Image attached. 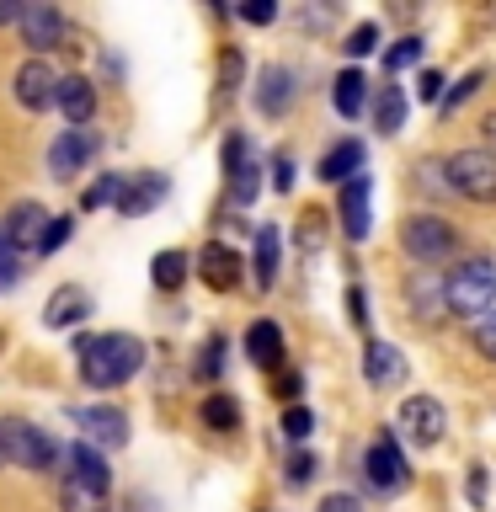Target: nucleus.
Masks as SVG:
<instances>
[{"label": "nucleus", "mask_w": 496, "mask_h": 512, "mask_svg": "<svg viewBox=\"0 0 496 512\" xmlns=\"http://www.w3.org/2000/svg\"><path fill=\"white\" fill-rule=\"evenodd\" d=\"M16 27H22V43L32 48V59H43L48 48L64 43V16H59L54 6H22Z\"/></svg>", "instance_id": "9"}, {"label": "nucleus", "mask_w": 496, "mask_h": 512, "mask_svg": "<svg viewBox=\"0 0 496 512\" xmlns=\"http://www.w3.org/2000/svg\"><path fill=\"white\" fill-rule=\"evenodd\" d=\"M54 96H59V75H54L48 59H27L22 70H16V102H22L27 112H43Z\"/></svg>", "instance_id": "11"}, {"label": "nucleus", "mask_w": 496, "mask_h": 512, "mask_svg": "<svg viewBox=\"0 0 496 512\" xmlns=\"http://www.w3.org/2000/svg\"><path fill=\"white\" fill-rule=\"evenodd\" d=\"M86 315H91V299L80 294V288H59V294L48 299V310H43L48 326H75V320H86Z\"/></svg>", "instance_id": "25"}, {"label": "nucleus", "mask_w": 496, "mask_h": 512, "mask_svg": "<svg viewBox=\"0 0 496 512\" xmlns=\"http://www.w3.org/2000/svg\"><path fill=\"white\" fill-rule=\"evenodd\" d=\"M64 240H70V219H48V230H43V240H38V256L59 251Z\"/></svg>", "instance_id": "39"}, {"label": "nucleus", "mask_w": 496, "mask_h": 512, "mask_svg": "<svg viewBox=\"0 0 496 512\" xmlns=\"http://www.w3.org/2000/svg\"><path fill=\"white\" fill-rule=\"evenodd\" d=\"M310 475H315V459H310V454H294V459H288V486H310Z\"/></svg>", "instance_id": "42"}, {"label": "nucleus", "mask_w": 496, "mask_h": 512, "mask_svg": "<svg viewBox=\"0 0 496 512\" xmlns=\"http://www.w3.org/2000/svg\"><path fill=\"white\" fill-rule=\"evenodd\" d=\"M320 512H363V502H358V496H347V491H336V496L320 502Z\"/></svg>", "instance_id": "45"}, {"label": "nucleus", "mask_w": 496, "mask_h": 512, "mask_svg": "<svg viewBox=\"0 0 496 512\" xmlns=\"http://www.w3.org/2000/svg\"><path fill=\"white\" fill-rule=\"evenodd\" d=\"M400 246H406L411 262L438 267V262H454L459 230L448 219H438V214H416V219H406V230H400Z\"/></svg>", "instance_id": "5"}, {"label": "nucleus", "mask_w": 496, "mask_h": 512, "mask_svg": "<svg viewBox=\"0 0 496 512\" xmlns=\"http://www.w3.org/2000/svg\"><path fill=\"white\" fill-rule=\"evenodd\" d=\"M480 86H486V70H470V75H464V80H454V86L443 91V102H438V112H443V118H448V112H459V107L470 102V96H475Z\"/></svg>", "instance_id": "30"}, {"label": "nucleus", "mask_w": 496, "mask_h": 512, "mask_svg": "<svg viewBox=\"0 0 496 512\" xmlns=\"http://www.w3.org/2000/svg\"><path fill=\"white\" fill-rule=\"evenodd\" d=\"M16 16H22V6H16V0H6V6H0V22H16Z\"/></svg>", "instance_id": "50"}, {"label": "nucleus", "mask_w": 496, "mask_h": 512, "mask_svg": "<svg viewBox=\"0 0 496 512\" xmlns=\"http://www.w3.org/2000/svg\"><path fill=\"white\" fill-rule=\"evenodd\" d=\"M160 198H166V176H160V171H144L139 182H123L118 208H123V214H150Z\"/></svg>", "instance_id": "22"}, {"label": "nucleus", "mask_w": 496, "mask_h": 512, "mask_svg": "<svg viewBox=\"0 0 496 512\" xmlns=\"http://www.w3.org/2000/svg\"><path fill=\"white\" fill-rule=\"evenodd\" d=\"M470 496H475V502L486 496V475H480V470H470Z\"/></svg>", "instance_id": "49"}, {"label": "nucleus", "mask_w": 496, "mask_h": 512, "mask_svg": "<svg viewBox=\"0 0 496 512\" xmlns=\"http://www.w3.org/2000/svg\"><path fill=\"white\" fill-rule=\"evenodd\" d=\"M75 358H80V379L91 390H118L139 374L144 363V342L139 336H123V331H107V336H75Z\"/></svg>", "instance_id": "1"}, {"label": "nucleus", "mask_w": 496, "mask_h": 512, "mask_svg": "<svg viewBox=\"0 0 496 512\" xmlns=\"http://www.w3.org/2000/svg\"><path fill=\"white\" fill-rule=\"evenodd\" d=\"M400 123H406V91H400V86H379V96H374V128H379V134H400Z\"/></svg>", "instance_id": "26"}, {"label": "nucleus", "mask_w": 496, "mask_h": 512, "mask_svg": "<svg viewBox=\"0 0 496 512\" xmlns=\"http://www.w3.org/2000/svg\"><path fill=\"white\" fill-rule=\"evenodd\" d=\"M59 507L64 512H107V496H96L86 486H75V480H64V486H59Z\"/></svg>", "instance_id": "31"}, {"label": "nucleus", "mask_w": 496, "mask_h": 512, "mask_svg": "<svg viewBox=\"0 0 496 512\" xmlns=\"http://www.w3.org/2000/svg\"><path fill=\"white\" fill-rule=\"evenodd\" d=\"M240 16H246L251 27H267L272 16H278V6H272V0H246V6H240Z\"/></svg>", "instance_id": "40"}, {"label": "nucleus", "mask_w": 496, "mask_h": 512, "mask_svg": "<svg viewBox=\"0 0 496 512\" xmlns=\"http://www.w3.org/2000/svg\"><path fill=\"white\" fill-rule=\"evenodd\" d=\"M299 390H304V379H299V374H283V379H278V395H283V400H294Z\"/></svg>", "instance_id": "47"}, {"label": "nucleus", "mask_w": 496, "mask_h": 512, "mask_svg": "<svg viewBox=\"0 0 496 512\" xmlns=\"http://www.w3.org/2000/svg\"><path fill=\"white\" fill-rule=\"evenodd\" d=\"M288 102H294V70L267 64V70H262V86H256V107H262L267 118H283Z\"/></svg>", "instance_id": "19"}, {"label": "nucleus", "mask_w": 496, "mask_h": 512, "mask_svg": "<svg viewBox=\"0 0 496 512\" xmlns=\"http://www.w3.org/2000/svg\"><path fill=\"white\" fill-rule=\"evenodd\" d=\"M352 176H363V144L358 139H342V144H331L326 155H320V182H352Z\"/></svg>", "instance_id": "21"}, {"label": "nucleus", "mask_w": 496, "mask_h": 512, "mask_svg": "<svg viewBox=\"0 0 496 512\" xmlns=\"http://www.w3.org/2000/svg\"><path fill=\"white\" fill-rule=\"evenodd\" d=\"M470 342H475V352H480L486 363H496V310H486V315L470 326Z\"/></svg>", "instance_id": "32"}, {"label": "nucleus", "mask_w": 496, "mask_h": 512, "mask_svg": "<svg viewBox=\"0 0 496 512\" xmlns=\"http://www.w3.org/2000/svg\"><path fill=\"white\" fill-rule=\"evenodd\" d=\"M64 459H70V475H64V480H75V486H86V491H96V496H107V491H112V470H107L102 448L75 443Z\"/></svg>", "instance_id": "14"}, {"label": "nucleus", "mask_w": 496, "mask_h": 512, "mask_svg": "<svg viewBox=\"0 0 496 512\" xmlns=\"http://www.w3.org/2000/svg\"><path fill=\"white\" fill-rule=\"evenodd\" d=\"M16 278H22V256L11 251V240L0 235V288H11Z\"/></svg>", "instance_id": "38"}, {"label": "nucleus", "mask_w": 496, "mask_h": 512, "mask_svg": "<svg viewBox=\"0 0 496 512\" xmlns=\"http://www.w3.org/2000/svg\"><path fill=\"white\" fill-rule=\"evenodd\" d=\"M118 192H123V182H118V176H102L96 187H86V192H80V208H86V214H96L102 203H118Z\"/></svg>", "instance_id": "33"}, {"label": "nucleus", "mask_w": 496, "mask_h": 512, "mask_svg": "<svg viewBox=\"0 0 496 512\" xmlns=\"http://www.w3.org/2000/svg\"><path fill=\"white\" fill-rule=\"evenodd\" d=\"M240 75H246V59H240V48H224L219 54V96H230L240 86Z\"/></svg>", "instance_id": "34"}, {"label": "nucleus", "mask_w": 496, "mask_h": 512, "mask_svg": "<svg viewBox=\"0 0 496 512\" xmlns=\"http://www.w3.org/2000/svg\"><path fill=\"white\" fill-rule=\"evenodd\" d=\"M0 464H6V454H0Z\"/></svg>", "instance_id": "51"}, {"label": "nucleus", "mask_w": 496, "mask_h": 512, "mask_svg": "<svg viewBox=\"0 0 496 512\" xmlns=\"http://www.w3.org/2000/svg\"><path fill=\"white\" fill-rule=\"evenodd\" d=\"M272 187H278V192H288V187H294V160H288V155H278V160H272Z\"/></svg>", "instance_id": "44"}, {"label": "nucleus", "mask_w": 496, "mask_h": 512, "mask_svg": "<svg viewBox=\"0 0 496 512\" xmlns=\"http://www.w3.org/2000/svg\"><path fill=\"white\" fill-rule=\"evenodd\" d=\"M363 374H368V384L390 390V384L406 379V358H400L395 342H368V352H363Z\"/></svg>", "instance_id": "17"}, {"label": "nucleus", "mask_w": 496, "mask_h": 512, "mask_svg": "<svg viewBox=\"0 0 496 512\" xmlns=\"http://www.w3.org/2000/svg\"><path fill=\"white\" fill-rule=\"evenodd\" d=\"M224 368V336H214V342H208V352H203V363H198V374L203 379H214Z\"/></svg>", "instance_id": "41"}, {"label": "nucleus", "mask_w": 496, "mask_h": 512, "mask_svg": "<svg viewBox=\"0 0 496 512\" xmlns=\"http://www.w3.org/2000/svg\"><path fill=\"white\" fill-rule=\"evenodd\" d=\"M310 432H315V416H310V406H288V411H283V438L304 443Z\"/></svg>", "instance_id": "35"}, {"label": "nucleus", "mask_w": 496, "mask_h": 512, "mask_svg": "<svg viewBox=\"0 0 496 512\" xmlns=\"http://www.w3.org/2000/svg\"><path fill=\"white\" fill-rule=\"evenodd\" d=\"M203 427L235 432V427H240V406H235L230 395H208V400H203Z\"/></svg>", "instance_id": "29"}, {"label": "nucleus", "mask_w": 496, "mask_h": 512, "mask_svg": "<svg viewBox=\"0 0 496 512\" xmlns=\"http://www.w3.org/2000/svg\"><path fill=\"white\" fill-rule=\"evenodd\" d=\"M224 176H230V198L235 203H251L256 198V160H251V144L230 134L224 139Z\"/></svg>", "instance_id": "12"}, {"label": "nucleus", "mask_w": 496, "mask_h": 512, "mask_svg": "<svg viewBox=\"0 0 496 512\" xmlns=\"http://www.w3.org/2000/svg\"><path fill=\"white\" fill-rule=\"evenodd\" d=\"M331 102H336V112L342 118H358V112L368 107V80H363V70H342L331 80Z\"/></svg>", "instance_id": "23"}, {"label": "nucleus", "mask_w": 496, "mask_h": 512, "mask_svg": "<svg viewBox=\"0 0 496 512\" xmlns=\"http://www.w3.org/2000/svg\"><path fill=\"white\" fill-rule=\"evenodd\" d=\"M416 59H422V38H400L390 54H384V64H390V70H411Z\"/></svg>", "instance_id": "37"}, {"label": "nucleus", "mask_w": 496, "mask_h": 512, "mask_svg": "<svg viewBox=\"0 0 496 512\" xmlns=\"http://www.w3.org/2000/svg\"><path fill=\"white\" fill-rule=\"evenodd\" d=\"M342 48H347V59H363V54H374V48H379V27H374V22L352 27V38H347Z\"/></svg>", "instance_id": "36"}, {"label": "nucleus", "mask_w": 496, "mask_h": 512, "mask_svg": "<svg viewBox=\"0 0 496 512\" xmlns=\"http://www.w3.org/2000/svg\"><path fill=\"white\" fill-rule=\"evenodd\" d=\"M443 310L470 315V320L496 310V262L491 256H464V262L448 272L443 278Z\"/></svg>", "instance_id": "2"}, {"label": "nucleus", "mask_w": 496, "mask_h": 512, "mask_svg": "<svg viewBox=\"0 0 496 512\" xmlns=\"http://www.w3.org/2000/svg\"><path fill=\"white\" fill-rule=\"evenodd\" d=\"M54 107H59L75 128H80V123H91V112H96V91H91V80H86V75H59V96H54Z\"/></svg>", "instance_id": "18"}, {"label": "nucleus", "mask_w": 496, "mask_h": 512, "mask_svg": "<svg viewBox=\"0 0 496 512\" xmlns=\"http://www.w3.org/2000/svg\"><path fill=\"white\" fill-rule=\"evenodd\" d=\"M368 203H374L368 176H352V182H342V235H347V240H368V224H374Z\"/></svg>", "instance_id": "13"}, {"label": "nucleus", "mask_w": 496, "mask_h": 512, "mask_svg": "<svg viewBox=\"0 0 496 512\" xmlns=\"http://www.w3.org/2000/svg\"><path fill=\"white\" fill-rule=\"evenodd\" d=\"M246 358L256 368H278L283 363V326L278 320H251L246 331Z\"/></svg>", "instance_id": "20"}, {"label": "nucleus", "mask_w": 496, "mask_h": 512, "mask_svg": "<svg viewBox=\"0 0 496 512\" xmlns=\"http://www.w3.org/2000/svg\"><path fill=\"white\" fill-rule=\"evenodd\" d=\"M416 96H422V102H443V75H438V70H422V80H416Z\"/></svg>", "instance_id": "43"}, {"label": "nucleus", "mask_w": 496, "mask_h": 512, "mask_svg": "<svg viewBox=\"0 0 496 512\" xmlns=\"http://www.w3.org/2000/svg\"><path fill=\"white\" fill-rule=\"evenodd\" d=\"M43 230H48V208H38V203H16L11 214L0 219V235L11 240V251H16V256H38Z\"/></svg>", "instance_id": "7"}, {"label": "nucleus", "mask_w": 496, "mask_h": 512, "mask_svg": "<svg viewBox=\"0 0 496 512\" xmlns=\"http://www.w3.org/2000/svg\"><path fill=\"white\" fill-rule=\"evenodd\" d=\"M251 272H256V288H272V283H278V230H272V224H262V230H256Z\"/></svg>", "instance_id": "24"}, {"label": "nucleus", "mask_w": 496, "mask_h": 512, "mask_svg": "<svg viewBox=\"0 0 496 512\" xmlns=\"http://www.w3.org/2000/svg\"><path fill=\"white\" fill-rule=\"evenodd\" d=\"M363 475H368V486H374V491H400V486H406V480H411V470H406V459H400L395 438H379V443H368Z\"/></svg>", "instance_id": "10"}, {"label": "nucleus", "mask_w": 496, "mask_h": 512, "mask_svg": "<svg viewBox=\"0 0 496 512\" xmlns=\"http://www.w3.org/2000/svg\"><path fill=\"white\" fill-rule=\"evenodd\" d=\"M198 278H203L208 288H219V294H224V288H235V283H240V256L224 246V240H214V246H203V251H198Z\"/></svg>", "instance_id": "15"}, {"label": "nucleus", "mask_w": 496, "mask_h": 512, "mask_svg": "<svg viewBox=\"0 0 496 512\" xmlns=\"http://www.w3.org/2000/svg\"><path fill=\"white\" fill-rule=\"evenodd\" d=\"M347 310H352V320H358V326L368 320V310H363V288H358V283L347 288Z\"/></svg>", "instance_id": "46"}, {"label": "nucleus", "mask_w": 496, "mask_h": 512, "mask_svg": "<svg viewBox=\"0 0 496 512\" xmlns=\"http://www.w3.org/2000/svg\"><path fill=\"white\" fill-rule=\"evenodd\" d=\"M443 187H454L470 203H496V155L491 150H454L443 160Z\"/></svg>", "instance_id": "4"}, {"label": "nucleus", "mask_w": 496, "mask_h": 512, "mask_svg": "<svg viewBox=\"0 0 496 512\" xmlns=\"http://www.w3.org/2000/svg\"><path fill=\"white\" fill-rule=\"evenodd\" d=\"M150 278H155L160 294H176V288L187 283V251H160L150 262Z\"/></svg>", "instance_id": "28"}, {"label": "nucleus", "mask_w": 496, "mask_h": 512, "mask_svg": "<svg viewBox=\"0 0 496 512\" xmlns=\"http://www.w3.org/2000/svg\"><path fill=\"white\" fill-rule=\"evenodd\" d=\"M400 432L416 443V448H432V443H443V427H448V411H443V400H432V395H411L406 406H400Z\"/></svg>", "instance_id": "6"}, {"label": "nucleus", "mask_w": 496, "mask_h": 512, "mask_svg": "<svg viewBox=\"0 0 496 512\" xmlns=\"http://www.w3.org/2000/svg\"><path fill=\"white\" fill-rule=\"evenodd\" d=\"M406 299H411V310L422 315V320H443L448 310H443V278H416L411 288H406Z\"/></svg>", "instance_id": "27"}, {"label": "nucleus", "mask_w": 496, "mask_h": 512, "mask_svg": "<svg viewBox=\"0 0 496 512\" xmlns=\"http://www.w3.org/2000/svg\"><path fill=\"white\" fill-rule=\"evenodd\" d=\"M75 427L86 432L91 448H123L128 443V416L118 406H80L75 411Z\"/></svg>", "instance_id": "8"}, {"label": "nucleus", "mask_w": 496, "mask_h": 512, "mask_svg": "<svg viewBox=\"0 0 496 512\" xmlns=\"http://www.w3.org/2000/svg\"><path fill=\"white\" fill-rule=\"evenodd\" d=\"M480 134H486V150L496 155V112H486V123H480Z\"/></svg>", "instance_id": "48"}, {"label": "nucleus", "mask_w": 496, "mask_h": 512, "mask_svg": "<svg viewBox=\"0 0 496 512\" xmlns=\"http://www.w3.org/2000/svg\"><path fill=\"white\" fill-rule=\"evenodd\" d=\"M0 454H6V464H16V470H32V475H48L59 464V443L48 438L43 427L32 422H0Z\"/></svg>", "instance_id": "3"}, {"label": "nucleus", "mask_w": 496, "mask_h": 512, "mask_svg": "<svg viewBox=\"0 0 496 512\" xmlns=\"http://www.w3.org/2000/svg\"><path fill=\"white\" fill-rule=\"evenodd\" d=\"M91 144L96 139L86 134V128H64V134L54 139V150H48V171H54V176H75L91 160Z\"/></svg>", "instance_id": "16"}]
</instances>
